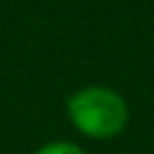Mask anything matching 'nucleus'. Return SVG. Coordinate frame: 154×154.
Returning <instances> with one entry per match:
<instances>
[{"mask_svg": "<svg viewBox=\"0 0 154 154\" xmlns=\"http://www.w3.org/2000/svg\"><path fill=\"white\" fill-rule=\"evenodd\" d=\"M34 154H87V152L77 142H70V140H51V142L41 144Z\"/></svg>", "mask_w": 154, "mask_h": 154, "instance_id": "nucleus-2", "label": "nucleus"}, {"mask_svg": "<svg viewBox=\"0 0 154 154\" xmlns=\"http://www.w3.org/2000/svg\"><path fill=\"white\" fill-rule=\"evenodd\" d=\"M70 125L89 140H113L130 120L128 101L106 84H87L72 91L65 101Z\"/></svg>", "mask_w": 154, "mask_h": 154, "instance_id": "nucleus-1", "label": "nucleus"}]
</instances>
